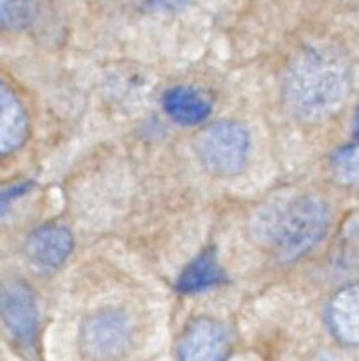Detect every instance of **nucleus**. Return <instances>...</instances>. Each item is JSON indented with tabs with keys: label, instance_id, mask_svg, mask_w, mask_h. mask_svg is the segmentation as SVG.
I'll return each instance as SVG.
<instances>
[{
	"label": "nucleus",
	"instance_id": "10",
	"mask_svg": "<svg viewBox=\"0 0 359 361\" xmlns=\"http://www.w3.org/2000/svg\"><path fill=\"white\" fill-rule=\"evenodd\" d=\"M166 114L184 126L204 123L211 114V102L193 87H174L163 98Z\"/></svg>",
	"mask_w": 359,
	"mask_h": 361
},
{
	"label": "nucleus",
	"instance_id": "9",
	"mask_svg": "<svg viewBox=\"0 0 359 361\" xmlns=\"http://www.w3.org/2000/svg\"><path fill=\"white\" fill-rule=\"evenodd\" d=\"M327 321L338 340L359 345V283L345 287L333 298Z\"/></svg>",
	"mask_w": 359,
	"mask_h": 361
},
{
	"label": "nucleus",
	"instance_id": "15",
	"mask_svg": "<svg viewBox=\"0 0 359 361\" xmlns=\"http://www.w3.org/2000/svg\"><path fill=\"white\" fill-rule=\"evenodd\" d=\"M313 361H347V360H343V357L340 356H334V354H322V356L315 357Z\"/></svg>",
	"mask_w": 359,
	"mask_h": 361
},
{
	"label": "nucleus",
	"instance_id": "13",
	"mask_svg": "<svg viewBox=\"0 0 359 361\" xmlns=\"http://www.w3.org/2000/svg\"><path fill=\"white\" fill-rule=\"evenodd\" d=\"M334 172L343 183L359 188V144L338 152L334 158Z\"/></svg>",
	"mask_w": 359,
	"mask_h": 361
},
{
	"label": "nucleus",
	"instance_id": "12",
	"mask_svg": "<svg viewBox=\"0 0 359 361\" xmlns=\"http://www.w3.org/2000/svg\"><path fill=\"white\" fill-rule=\"evenodd\" d=\"M36 11V0H0V29H23L32 22Z\"/></svg>",
	"mask_w": 359,
	"mask_h": 361
},
{
	"label": "nucleus",
	"instance_id": "8",
	"mask_svg": "<svg viewBox=\"0 0 359 361\" xmlns=\"http://www.w3.org/2000/svg\"><path fill=\"white\" fill-rule=\"evenodd\" d=\"M29 133V119L16 94L0 82V156L16 151Z\"/></svg>",
	"mask_w": 359,
	"mask_h": 361
},
{
	"label": "nucleus",
	"instance_id": "14",
	"mask_svg": "<svg viewBox=\"0 0 359 361\" xmlns=\"http://www.w3.org/2000/svg\"><path fill=\"white\" fill-rule=\"evenodd\" d=\"M30 188V185H20L16 188L8 190V192H2L0 193V213H4L9 206H11L13 200L20 199L23 193H27V190Z\"/></svg>",
	"mask_w": 359,
	"mask_h": 361
},
{
	"label": "nucleus",
	"instance_id": "11",
	"mask_svg": "<svg viewBox=\"0 0 359 361\" xmlns=\"http://www.w3.org/2000/svg\"><path fill=\"white\" fill-rule=\"evenodd\" d=\"M221 279L223 271L214 252H204L183 271L177 282V289L184 294L202 293V290L218 286Z\"/></svg>",
	"mask_w": 359,
	"mask_h": 361
},
{
	"label": "nucleus",
	"instance_id": "16",
	"mask_svg": "<svg viewBox=\"0 0 359 361\" xmlns=\"http://www.w3.org/2000/svg\"><path fill=\"white\" fill-rule=\"evenodd\" d=\"M358 130H359V119H358Z\"/></svg>",
	"mask_w": 359,
	"mask_h": 361
},
{
	"label": "nucleus",
	"instance_id": "7",
	"mask_svg": "<svg viewBox=\"0 0 359 361\" xmlns=\"http://www.w3.org/2000/svg\"><path fill=\"white\" fill-rule=\"evenodd\" d=\"M179 349L183 361H225L229 335L216 321L198 319L186 329Z\"/></svg>",
	"mask_w": 359,
	"mask_h": 361
},
{
	"label": "nucleus",
	"instance_id": "5",
	"mask_svg": "<svg viewBox=\"0 0 359 361\" xmlns=\"http://www.w3.org/2000/svg\"><path fill=\"white\" fill-rule=\"evenodd\" d=\"M0 317L20 342L32 343L36 340L37 303L27 283L8 280L0 286Z\"/></svg>",
	"mask_w": 359,
	"mask_h": 361
},
{
	"label": "nucleus",
	"instance_id": "4",
	"mask_svg": "<svg viewBox=\"0 0 359 361\" xmlns=\"http://www.w3.org/2000/svg\"><path fill=\"white\" fill-rule=\"evenodd\" d=\"M133 322L123 310L107 308L90 315L80 331L83 354L92 361H118L133 343Z\"/></svg>",
	"mask_w": 359,
	"mask_h": 361
},
{
	"label": "nucleus",
	"instance_id": "3",
	"mask_svg": "<svg viewBox=\"0 0 359 361\" xmlns=\"http://www.w3.org/2000/svg\"><path fill=\"white\" fill-rule=\"evenodd\" d=\"M197 154L209 172L223 177L236 176L248 161V131L232 121L212 124L198 137Z\"/></svg>",
	"mask_w": 359,
	"mask_h": 361
},
{
	"label": "nucleus",
	"instance_id": "2",
	"mask_svg": "<svg viewBox=\"0 0 359 361\" xmlns=\"http://www.w3.org/2000/svg\"><path fill=\"white\" fill-rule=\"evenodd\" d=\"M348 90L347 61L329 48H310L292 61L284 82V99L292 116L317 123L343 105Z\"/></svg>",
	"mask_w": 359,
	"mask_h": 361
},
{
	"label": "nucleus",
	"instance_id": "6",
	"mask_svg": "<svg viewBox=\"0 0 359 361\" xmlns=\"http://www.w3.org/2000/svg\"><path fill=\"white\" fill-rule=\"evenodd\" d=\"M73 252V234L62 225H44L29 235L25 253L39 271L59 269Z\"/></svg>",
	"mask_w": 359,
	"mask_h": 361
},
{
	"label": "nucleus",
	"instance_id": "1",
	"mask_svg": "<svg viewBox=\"0 0 359 361\" xmlns=\"http://www.w3.org/2000/svg\"><path fill=\"white\" fill-rule=\"evenodd\" d=\"M250 227L266 252L281 260H294L326 235L329 209L320 197L312 193H281L257 209Z\"/></svg>",
	"mask_w": 359,
	"mask_h": 361
}]
</instances>
